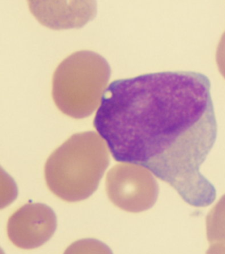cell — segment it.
<instances>
[{
	"label": "cell",
	"mask_w": 225,
	"mask_h": 254,
	"mask_svg": "<svg viewBox=\"0 0 225 254\" xmlns=\"http://www.w3.org/2000/svg\"><path fill=\"white\" fill-rule=\"evenodd\" d=\"M57 219L45 204L29 203L9 217L7 233L9 241L23 250L35 249L45 245L55 233Z\"/></svg>",
	"instance_id": "cell-5"
},
{
	"label": "cell",
	"mask_w": 225,
	"mask_h": 254,
	"mask_svg": "<svg viewBox=\"0 0 225 254\" xmlns=\"http://www.w3.org/2000/svg\"><path fill=\"white\" fill-rule=\"evenodd\" d=\"M111 69L102 56L81 51L66 58L54 71L52 99L58 109L75 119L89 117L101 103Z\"/></svg>",
	"instance_id": "cell-3"
},
{
	"label": "cell",
	"mask_w": 225,
	"mask_h": 254,
	"mask_svg": "<svg viewBox=\"0 0 225 254\" xmlns=\"http://www.w3.org/2000/svg\"><path fill=\"white\" fill-rule=\"evenodd\" d=\"M106 188L110 201L130 213L150 209L158 195V186L151 172L135 164L114 166L108 173Z\"/></svg>",
	"instance_id": "cell-4"
},
{
	"label": "cell",
	"mask_w": 225,
	"mask_h": 254,
	"mask_svg": "<svg viewBox=\"0 0 225 254\" xmlns=\"http://www.w3.org/2000/svg\"><path fill=\"white\" fill-rule=\"evenodd\" d=\"M93 125L116 161L146 168L194 207L216 199L215 187L200 171L218 135L204 74L163 71L116 80Z\"/></svg>",
	"instance_id": "cell-1"
},
{
	"label": "cell",
	"mask_w": 225,
	"mask_h": 254,
	"mask_svg": "<svg viewBox=\"0 0 225 254\" xmlns=\"http://www.w3.org/2000/svg\"><path fill=\"white\" fill-rule=\"evenodd\" d=\"M110 163L108 147L99 134H74L46 161L45 177L50 190L64 201L77 202L98 189Z\"/></svg>",
	"instance_id": "cell-2"
},
{
	"label": "cell",
	"mask_w": 225,
	"mask_h": 254,
	"mask_svg": "<svg viewBox=\"0 0 225 254\" xmlns=\"http://www.w3.org/2000/svg\"><path fill=\"white\" fill-rule=\"evenodd\" d=\"M29 2L30 9L36 18L43 24L51 29H70L82 27L84 24L94 17L96 14V6L94 2H90L85 5L87 2H73L71 6L66 7H58L50 5L49 2H46L47 5L44 2Z\"/></svg>",
	"instance_id": "cell-6"
},
{
	"label": "cell",
	"mask_w": 225,
	"mask_h": 254,
	"mask_svg": "<svg viewBox=\"0 0 225 254\" xmlns=\"http://www.w3.org/2000/svg\"><path fill=\"white\" fill-rule=\"evenodd\" d=\"M64 254H113L105 244L94 239L79 240L72 243Z\"/></svg>",
	"instance_id": "cell-8"
},
{
	"label": "cell",
	"mask_w": 225,
	"mask_h": 254,
	"mask_svg": "<svg viewBox=\"0 0 225 254\" xmlns=\"http://www.w3.org/2000/svg\"><path fill=\"white\" fill-rule=\"evenodd\" d=\"M216 62L221 74L225 79V32L221 38L217 49Z\"/></svg>",
	"instance_id": "cell-9"
},
{
	"label": "cell",
	"mask_w": 225,
	"mask_h": 254,
	"mask_svg": "<svg viewBox=\"0 0 225 254\" xmlns=\"http://www.w3.org/2000/svg\"><path fill=\"white\" fill-rule=\"evenodd\" d=\"M206 254H225V242L212 244Z\"/></svg>",
	"instance_id": "cell-10"
},
{
	"label": "cell",
	"mask_w": 225,
	"mask_h": 254,
	"mask_svg": "<svg viewBox=\"0 0 225 254\" xmlns=\"http://www.w3.org/2000/svg\"><path fill=\"white\" fill-rule=\"evenodd\" d=\"M206 226L207 237L211 244L225 242V195L208 214Z\"/></svg>",
	"instance_id": "cell-7"
}]
</instances>
